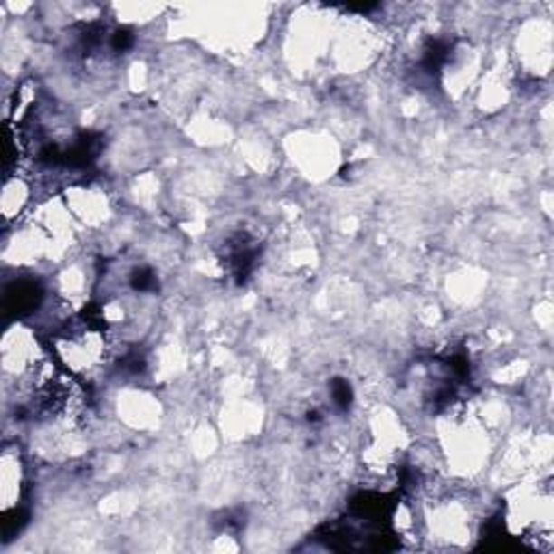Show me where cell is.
Wrapping results in <instances>:
<instances>
[{
    "mask_svg": "<svg viewBox=\"0 0 554 554\" xmlns=\"http://www.w3.org/2000/svg\"><path fill=\"white\" fill-rule=\"evenodd\" d=\"M43 299V291L37 282L33 280H20L14 286L7 288V308L11 312L31 314L40 308Z\"/></svg>",
    "mask_w": 554,
    "mask_h": 554,
    "instance_id": "cell-1",
    "label": "cell"
}]
</instances>
